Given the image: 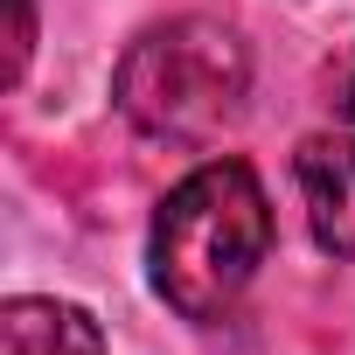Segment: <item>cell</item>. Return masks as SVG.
Segmentation results:
<instances>
[{"mask_svg":"<svg viewBox=\"0 0 355 355\" xmlns=\"http://www.w3.org/2000/svg\"><path fill=\"white\" fill-rule=\"evenodd\" d=\"M265 251H272V202L244 160H202L189 182H174L146 237L153 286L182 320H223L251 293Z\"/></svg>","mask_w":355,"mask_h":355,"instance_id":"6da1fadb","label":"cell"},{"mask_svg":"<svg viewBox=\"0 0 355 355\" xmlns=\"http://www.w3.org/2000/svg\"><path fill=\"white\" fill-rule=\"evenodd\" d=\"M112 98L132 132L167 146H209L223 125L244 119L251 98V49L230 21L209 15H174L146 28L112 77Z\"/></svg>","mask_w":355,"mask_h":355,"instance_id":"7a4b0ae2","label":"cell"},{"mask_svg":"<svg viewBox=\"0 0 355 355\" xmlns=\"http://www.w3.org/2000/svg\"><path fill=\"white\" fill-rule=\"evenodd\" d=\"M293 182L320 251L355 258V132H313L293 153Z\"/></svg>","mask_w":355,"mask_h":355,"instance_id":"3957f363","label":"cell"},{"mask_svg":"<svg viewBox=\"0 0 355 355\" xmlns=\"http://www.w3.org/2000/svg\"><path fill=\"white\" fill-rule=\"evenodd\" d=\"M0 341H8V355H105L98 320L77 300H49V293H21L0 306Z\"/></svg>","mask_w":355,"mask_h":355,"instance_id":"277c9868","label":"cell"},{"mask_svg":"<svg viewBox=\"0 0 355 355\" xmlns=\"http://www.w3.org/2000/svg\"><path fill=\"white\" fill-rule=\"evenodd\" d=\"M320 98H327V112H334L341 125H355V49H341V56L320 70Z\"/></svg>","mask_w":355,"mask_h":355,"instance_id":"5b68a950","label":"cell"},{"mask_svg":"<svg viewBox=\"0 0 355 355\" xmlns=\"http://www.w3.org/2000/svg\"><path fill=\"white\" fill-rule=\"evenodd\" d=\"M15 15V35H8V84L28 77V56H35V0H8Z\"/></svg>","mask_w":355,"mask_h":355,"instance_id":"8992f818","label":"cell"}]
</instances>
